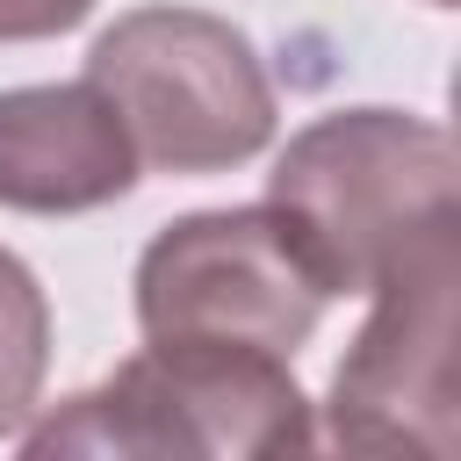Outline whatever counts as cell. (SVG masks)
Here are the masks:
<instances>
[{"mask_svg": "<svg viewBox=\"0 0 461 461\" xmlns=\"http://www.w3.org/2000/svg\"><path fill=\"white\" fill-rule=\"evenodd\" d=\"M267 209L324 295H367L411 245L454 230V144L403 108H339L288 137Z\"/></svg>", "mask_w": 461, "mask_h": 461, "instance_id": "obj_1", "label": "cell"}, {"mask_svg": "<svg viewBox=\"0 0 461 461\" xmlns=\"http://www.w3.org/2000/svg\"><path fill=\"white\" fill-rule=\"evenodd\" d=\"M29 454H310V396L295 389L281 353L245 346H187L144 339L101 389L72 396L22 439Z\"/></svg>", "mask_w": 461, "mask_h": 461, "instance_id": "obj_2", "label": "cell"}, {"mask_svg": "<svg viewBox=\"0 0 461 461\" xmlns=\"http://www.w3.org/2000/svg\"><path fill=\"white\" fill-rule=\"evenodd\" d=\"M86 79L108 94L151 173H230L274 144L267 65L223 14L137 7L94 36Z\"/></svg>", "mask_w": 461, "mask_h": 461, "instance_id": "obj_3", "label": "cell"}, {"mask_svg": "<svg viewBox=\"0 0 461 461\" xmlns=\"http://www.w3.org/2000/svg\"><path fill=\"white\" fill-rule=\"evenodd\" d=\"M454 288H461V223L411 245L367 295V324L346 346L324 439L339 454H425L447 461L461 447V367H454Z\"/></svg>", "mask_w": 461, "mask_h": 461, "instance_id": "obj_4", "label": "cell"}, {"mask_svg": "<svg viewBox=\"0 0 461 461\" xmlns=\"http://www.w3.org/2000/svg\"><path fill=\"white\" fill-rule=\"evenodd\" d=\"M324 288L274 223V209H202L166 223L137 259V324L144 339H187V346H245L281 353L317 331Z\"/></svg>", "mask_w": 461, "mask_h": 461, "instance_id": "obj_5", "label": "cell"}, {"mask_svg": "<svg viewBox=\"0 0 461 461\" xmlns=\"http://www.w3.org/2000/svg\"><path fill=\"white\" fill-rule=\"evenodd\" d=\"M137 144L94 79L0 94V209L79 216L137 187Z\"/></svg>", "mask_w": 461, "mask_h": 461, "instance_id": "obj_6", "label": "cell"}, {"mask_svg": "<svg viewBox=\"0 0 461 461\" xmlns=\"http://www.w3.org/2000/svg\"><path fill=\"white\" fill-rule=\"evenodd\" d=\"M50 367V303L36 274L0 245V439L36 411Z\"/></svg>", "mask_w": 461, "mask_h": 461, "instance_id": "obj_7", "label": "cell"}, {"mask_svg": "<svg viewBox=\"0 0 461 461\" xmlns=\"http://www.w3.org/2000/svg\"><path fill=\"white\" fill-rule=\"evenodd\" d=\"M94 0H0V43H43L86 22Z\"/></svg>", "mask_w": 461, "mask_h": 461, "instance_id": "obj_8", "label": "cell"}, {"mask_svg": "<svg viewBox=\"0 0 461 461\" xmlns=\"http://www.w3.org/2000/svg\"><path fill=\"white\" fill-rule=\"evenodd\" d=\"M432 7H454V0H432Z\"/></svg>", "mask_w": 461, "mask_h": 461, "instance_id": "obj_9", "label": "cell"}]
</instances>
